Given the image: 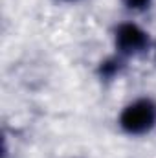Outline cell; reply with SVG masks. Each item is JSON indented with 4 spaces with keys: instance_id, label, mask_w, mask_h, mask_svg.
<instances>
[{
    "instance_id": "cell-4",
    "label": "cell",
    "mask_w": 156,
    "mask_h": 158,
    "mask_svg": "<svg viewBox=\"0 0 156 158\" xmlns=\"http://www.w3.org/2000/svg\"><path fill=\"white\" fill-rule=\"evenodd\" d=\"M64 2H76V0H64Z\"/></svg>"
},
{
    "instance_id": "cell-1",
    "label": "cell",
    "mask_w": 156,
    "mask_h": 158,
    "mask_svg": "<svg viewBox=\"0 0 156 158\" xmlns=\"http://www.w3.org/2000/svg\"><path fill=\"white\" fill-rule=\"evenodd\" d=\"M156 125V103L149 98H140L129 103L119 114V127L132 136L149 132Z\"/></svg>"
},
{
    "instance_id": "cell-2",
    "label": "cell",
    "mask_w": 156,
    "mask_h": 158,
    "mask_svg": "<svg viewBox=\"0 0 156 158\" xmlns=\"http://www.w3.org/2000/svg\"><path fill=\"white\" fill-rule=\"evenodd\" d=\"M116 50L121 55H140L149 48V33L143 31L138 24L134 22H125L119 24L114 35Z\"/></svg>"
},
{
    "instance_id": "cell-3",
    "label": "cell",
    "mask_w": 156,
    "mask_h": 158,
    "mask_svg": "<svg viewBox=\"0 0 156 158\" xmlns=\"http://www.w3.org/2000/svg\"><path fill=\"white\" fill-rule=\"evenodd\" d=\"M123 4L130 11H145V9L151 7L153 0H123Z\"/></svg>"
}]
</instances>
